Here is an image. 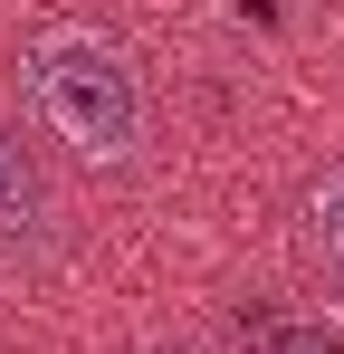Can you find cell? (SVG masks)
<instances>
[{
  "label": "cell",
  "instance_id": "6da1fadb",
  "mask_svg": "<svg viewBox=\"0 0 344 354\" xmlns=\"http://www.w3.org/2000/svg\"><path fill=\"white\" fill-rule=\"evenodd\" d=\"M29 96H39V115L67 153H86V163H134V144H144V86H134V67L115 39L96 29H48V39H29Z\"/></svg>",
  "mask_w": 344,
  "mask_h": 354
},
{
  "label": "cell",
  "instance_id": "7a4b0ae2",
  "mask_svg": "<svg viewBox=\"0 0 344 354\" xmlns=\"http://www.w3.org/2000/svg\"><path fill=\"white\" fill-rule=\"evenodd\" d=\"M48 249H57V192L39 153L0 124V259H48Z\"/></svg>",
  "mask_w": 344,
  "mask_h": 354
},
{
  "label": "cell",
  "instance_id": "3957f363",
  "mask_svg": "<svg viewBox=\"0 0 344 354\" xmlns=\"http://www.w3.org/2000/svg\"><path fill=\"white\" fill-rule=\"evenodd\" d=\"M306 249H316V268H325V288L344 297V163L316 192H306Z\"/></svg>",
  "mask_w": 344,
  "mask_h": 354
},
{
  "label": "cell",
  "instance_id": "277c9868",
  "mask_svg": "<svg viewBox=\"0 0 344 354\" xmlns=\"http://www.w3.org/2000/svg\"><path fill=\"white\" fill-rule=\"evenodd\" d=\"M239 326L258 335V354H344V335L325 326V316H278V306H249Z\"/></svg>",
  "mask_w": 344,
  "mask_h": 354
},
{
  "label": "cell",
  "instance_id": "5b68a950",
  "mask_svg": "<svg viewBox=\"0 0 344 354\" xmlns=\"http://www.w3.org/2000/svg\"><path fill=\"white\" fill-rule=\"evenodd\" d=\"M172 354H201V345H172Z\"/></svg>",
  "mask_w": 344,
  "mask_h": 354
}]
</instances>
